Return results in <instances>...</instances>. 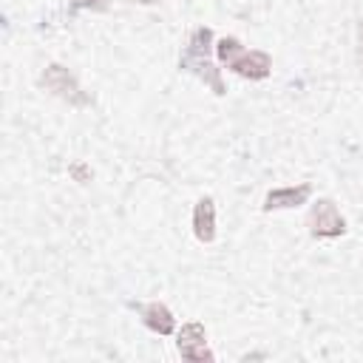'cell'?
Returning <instances> with one entry per match:
<instances>
[{
    "label": "cell",
    "instance_id": "11",
    "mask_svg": "<svg viewBox=\"0 0 363 363\" xmlns=\"http://www.w3.org/2000/svg\"><path fill=\"white\" fill-rule=\"evenodd\" d=\"M357 51H360V60H363V26H360V34H357Z\"/></svg>",
    "mask_w": 363,
    "mask_h": 363
},
{
    "label": "cell",
    "instance_id": "4",
    "mask_svg": "<svg viewBox=\"0 0 363 363\" xmlns=\"http://www.w3.org/2000/svg\"><path fill=\"white\" fill-rule=\"evenodd\" d=\"M176 346H179V352H182L184 360H196V363H201V360H213V352L207 349L204 326H201L199 320H190V323L182 326Z\"/></svg>",
    "mask_w": 363,
    "mask_h": 363
},
{
    "label": "cell",
    "instance_id": "9",
    "mask_svg": "<svg viewBox=\"0 0 363 363\" xmlns=\"http://www.w3.org/2000/svg\"><path fill=\"white\" fill-rule=\"evenodd\" d=\"M216 54H218V60H221L224 65H230L238 54H244V48H241V43H238L235 37H224V40H218V45H216Z\"/></svg>",
    "mask_w": 363,
    "mask_h": 363
},
{
    "label": "cell",
    "instance_id": "2",
    "mask_svg": "<svg viewBox=\"0 0 363 363\" xmlns=\"http://www.w3.org/2000/svg\"><path fill=\"white\" fill-rule=\"evenodd\" d=\"M306 224L315 238H337L346 233V218L337 213L332 199H318V204H312L309 210Z\"/></svg>",
    "mask_w": 363,
    "mask_h": 363
},
{
    "label": "cell",
    "instance_id": "1",
    "mask_svg": "<svg viewBox=\"0 0 363 363\" xmlns=\"http://www.w3.org/2000/svg\"><path fill=\"white\" fill-rule=\"evenodd\" d=\"M210 43H213V31H210L207 26H199V28L193 31V37H190V43H187V48H184V54H182V60H179V65H182L184 71L196 74L199 79L210 82L216 94H224V85H221L218 68H213V65H210V60H207Z\"/></svg>",
    "mask_w": 363,
    "mask_h": 363
},
{
    "label": "cell",
    "instance_id": "6",
    "mask_svg": "<svg viewBox=\"0 0 363 363\" xmlns=\"http://www.w3.org/2000/svg\"><path fill=\"white\" fill-rule=\"evenodd\" d=\"M193 233L201 244H210L216 238V204L210 196L199 199L196 201V210H193Z\"/></svg>",
    "mask_w": 363,
    "mask_h": 363
},
{
    "label": "cell",
    "instance_id": "7",
    "mask_svg": "<svg viewBox=\"0 0 363 363\" xmlns=\"http://www.w3.org/2000/svg\"><path fill=\"white\" fill-rule=\"evenodd\" d=\"M312 184H298V187H278L269 190L264 199V210H284V207H298L309 199Z\"/></svg>",
    "mask_w": 363,
    "mask_h": 363
},
{
    "label": "cell",
    "instance_id": "3",
    "mask_svg": "<svg viewBox=\"0 0 363 363\" xmlns=\"http://www.w3.org/2000/svg\"><path fill=\"white\" fill-rule=\"evenodd\" d=\"M40 82H43L51 94H57L60 99H65V102H71V105H88V96H85L82 88L77 85V79L68 74V68H62V65H57V62L43 71Z\"/></svg>",
    "mask_w": 363,
    "mask_h": 363
},
{
    "label": "cell",
    "instance_id": "5",
    "mask_svg": "<svg viewBox=\"0 0 363 363\" xmlns=\"http://www.w3.org/2000/svg\"><path fill=\"white\" fill-rule=\"evenodd\" d=\"M269 68H272V60L264 51H244L230 62V71H235L238 77H247V79H264V77H269Z\"/></svg>",
    "mask_w": 363,
    "mask_h": 363
},
{
    "label": "cell",
    "instance_id": "8",
    "mask_svg": "<svg viewBox=\"0 0 363 363\" xmlns=\"http://www.w3.org/2000/svg\"><path fill=\"white\" fill-rule=\"evenodd\" d=\"M139 312H142V320H145V326H147L150 332L170 335V332L176 329V318H173V312H170L164 303H159V301L145 303Z\"/></svg>",
    "mask_w": 363,
    "mask_h": 363
},
{
    "label": "cell",
    "instance_id": "10",
    "mask_svg": "<svg viewBox=\"0 0 363 363\" xmlns=\"http://www.w3.org/2000/svg\"><path fill=\"white\" fill-rule=\"evenodd\" d=\"M74 9H102L108 0H71Z\"/></svg>",
    "mask_w": 363,
    "mask_h": 363
}]
</instances>
